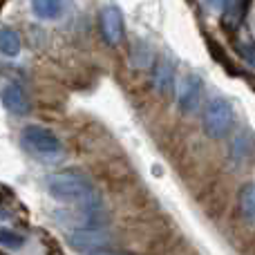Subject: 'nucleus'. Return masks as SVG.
<instances>
[{
  "label": "nucleus",
  "mask_w": 255,
  "mask_h": 255,
  "mask_svg": "<svg viewBox=\"0 0 255 255\" xmlns=\"http://www.w3.org/2000/svg\"><path fill=\"white\" fill-rule=\"evenodd\" d=\"M204 97V83L197 74H186L181 81L179 90H177V108H179L184 115H193L197 112L199 103Z\"/></svg>",
  "instance_id": "4"
},
{
  "label": "nucleus",
  "mask_w": 255,
  "mask_h": 255,
  "mask_svg": "<svg viewBox=\"0 0 255 255\" xmlns=\"http://www.w3.org/2000/svg\"><path fill=\"white\" fill-rule=\"evenodd\" d=\"M0 247L18 251V249L25 247V235L13 229H0Z\"/></svg>",
  "instance_id": "13"
},
{
  "label": "nucleus",
  "mask_w": 255,
  "mask_h": 255,
  "mask_svg": "<svg viewBox=\"0 0 255 255\" xmlns=\"http://www.w3.org/2000/svg\"><path fill=\"white\" fill-rule=\"evenodd\" d=\"M126 34V22H124V13L119 7L110 4L101 11V36L106 38V43L117 45L124 40Z\"/></svg>",
  "instance_id": "6"
},
{
  "label": "nucleus",
  "mask_w": 255,
  "mask_h": 255,
  "mask_svg": "<svg viewBox=\"0 0 255 255\" xmlns=\"http://www.w3.org/2000/svg\"><path fill=\"white\" fill-rule=\"evenodd\" d=\"M92 255H119V253H112V251H94Z\"/></svg>",
  "instance_id": "15"
},
{
  "label": "nucleus",
  "mask_w": 255,
  "mask_h": 255,
  "mask_svg": "<svg viewBox=\"0 0 255 255\" xmlns=\"http://www.w3.org/2000/svg\"><path fill=\"white\" fill-rule=\"evenodd\" d=\"M47 193L63 204H79V206L101 204L94 184L79 168H67V170L54 172L47 179Z\"/></svg>",
  "instance_id": "1"
},
{
  "label": "nucleus",
  "mask_w": 255,
  "mask_h": 255,
  "mask_svg": "<svg viewBox=\"0 0 255 255\" xmlns=\"http://www.w3.org/2000/svg\"><path fill=\"white\" fill-rule=\"evenodd\" d=\"M240 213H242V217L247 222H255V184L253 181H249V184H244L242 188H240Z\"/></svg>",
  "instance_id": "11"
},
{
  "label": "nucleus",
  "mask_w": 255,
  "mask_h": 255,
  "mask_svg": "<svg viewBox=\"0 0 255 255\" xmlns=\"http://www.w3.org/2000/svg\"><path fill=\"white\" fill-rule=\"evenodd\" d=\"M22 49V40H20V34H18L13 27H2L0 29V54L2 56H18Z\"/></svg>",
  "instance_id": "10"
},
{
  "label": "nucleus",
  "mask_w": 255,
  "mask_h": 255,
  "mask_svg": "<svg viewBox=\"0 0 255 255\" xmlns=\"http://www.w3.org/2000/svg\"><path fill=\"white\" fill-rule=\"evenodd\" d=\"M152 85L163 97L175 90V63L168 56L157 58V61L152 63Z\"/></svg>",
  "instance_id": "9"
},
{
  "label": "nucleus",
  "mask_w": 255,
  "mask_h": 255,
  "mask_svg": "<svg viewBox=\"0 0 255 255\" xmlns=\"http://www.w3.org/2000/svg\"><path fill=\"white\" fill-rule=\"evenodd\" d=\"M67 240L76 251H92V249L103 247L108 238L103 233V226H79L67 233Z\"/></svg>",
  "instance_id": "7"
},
{
  "label": "nucleus",
  "mask_w": 255,
  "mask_h": 255,
  "mask_svg": "<svg viewBox=\"0 0 255 255\" xmlns=\"http://www.w3.org/2000/svg\"><path fill=\"white\" fill-rule=\"evenodd\" d=\"M20 141L29 152L38 154V157H56L63 152L58 134L43 126H25L20 132Z\"/></svg>",
  "instance_id": "3"
},
{
  "label": "nucleus",
  "mask_w": 255,
  "mask_h": 255,
  "mask_svg": "<svg viewBox=\"0 0 255 255\" xmlns=\"http://www.w3.org/2000/svg\"><path fill=\"white\" fill-rule=\"evenodd\" d=\"M0 101H2L4 110L11 112V115H16V117H25L31 108L27 90L22 88L20 83H16V81L7 83L2 90H0Z\"/></svg>",
  "instance_id": "5"
},
{
  "label": "nucleus",
  "mask_w": 255,
  "mask_h": 255,
  "mask_svg": "<svg viewBox=\"0 0 255 255\" xmlns=\"http://www.w3.org/2000/svg\"><path fill=\"white\" fill-rule=\"evenodd\" d=\"M132 63H134L136 67H150L152 65V52L148 49V45H134V49H132Z\"/></svg>",
  "instance_id": "14"
},
{
  "label": "nucleus",
  "mask_w": 255,
  "mask_h": 255,
  "mask_svg": "<svg viewBox=\"0 0 255 255\" xmlns=\"http://www.w3.org/2000/svg\"><path fill=\"white\" fill-rule=\"evenodd\" d=\"M233 121H235L233 103H231L229 99L217 97V99H213L206 106V110H204L202 126H204V132H206L211 139H224L231 132V128H233Z\"/></svg>",
  "instance_id": "2"
},
{
  "label": "nucleus",
  "mask_w": 255,
  "mask_h": 255,
  "mask_svg": "<svg viewBox=\"0 0 255 255\" xmlns=\"http://www.w3.org/2000/svg\"><path fill=\"white\" fill-rule=\"evenodd\" d=\"M255 150V136L249 128H242L238 130L233 136H231V143H229V159L233 163H244L251 159Z\"/></svg>",
  "instance_id": "8"
},
{
  "label": "nucleus",
  "mask_w": 255,
  "mask_h": 255,
  "mask_svg": "<svg viewBox=\"0 0 255 255\" xmlns=\"http://www.w3.org/2000/svg\"><path fill=\"white\" fill-rule=\"evenodd\" d=\"M31 11L43 20H54L63 13V0H31Z\"/></svg>",
  "instance_id": "12"
}]
</instances>
